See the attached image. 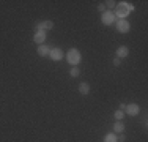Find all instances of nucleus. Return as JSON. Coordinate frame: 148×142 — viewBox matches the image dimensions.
<instances>
[{"mask_svg": "<svg viewBox=\"0 0 148 142\" xmlns=\"http://www.w3.org/2000/svg\"><path fill=\"white\" fill-rule=\"evenodd\" d=\"M115 28H117L120 33H128V32L131 30V24L128 22V19H117Z\"/></svg>", "mask_w": 148, "mask_h": 142, "instance_id": "obj_4", "label": "nucleus"}, {"mask_svg": "<svg viewBox=\"0 0 148 142\" xmlns=\"http://www.w3.org/2000/svg\"><path fill=\"white\" fill-rule=\"evenodd\" d=\"M114 133H125V123L123 122H115L114 123Z\"/></svg>", "mask_w": 148, "mask_h": 142, "instance_id": "obj_12", "label": "nucleus"}, {"mask_svg": "<svg viewBox=\"0 0 148 142\" xmlns=\"http://www.w3.org/2000/svg\"><path fill=\"white\" fill-rule=\"evenodd\" d=\"M49 52H51V48H49L47 44H40V46H38V49H36V54L40 57H47Z\"/></svg>", "mask_w": 148, "mask_h": 142, "instance_id": "obj_9", "label": "nucleus"}, {"mask_svg": "<svg viewBox=\"0 0 148 142\" xmlns=\"http://www.w3.org/2000/svg\"><path fill=\"white\" fill-rule=\"evenodd\" d=\"M131 11H134V5H131L129 2H118L114 13L117 19H126V16H129Z\"/></svg>", "mask_w": 148, "mask_h": 142, "instance_id": "obj_1", "label": "nucleus"}, {"mask_svg": "<svg viewBox=\"0 0 148 142\" xmlns=\"http://www.w3.org/2000/svg\"><path fill=\"white\" fill-rule=\"evenodd\" d=\"M33 41L36 43L38 46H40V44H44V41H46V32H35Z\"/></svg>", "mask_w": 148, "mask_h": 142, "instance_id": "obj_10", "label": "nucleus"}, {"mask_svg": "<svg viewBox=\"0 0 148 142\" xmlns=\"http://www.w3.org/2000/svg\"><path fill=\"white\" fill-rule=\"evenodd\" d=\"M140 112V106L137 104V103H129V104H126V109H125V114H128V115H139Z\"/></svg>", "mask_w": 148, "mask_h": 142, "instance_id": "obj_6", "label": "nucleus"}, {"mask_svg": "<svg viewBox=\"0 0 148 142\" xmlns=\"http://www.w3.org/2000/svg\"><path fill=\"white\" fill-rule=\"evenodd\" d=\"M120 63H121V60L115 57V59H114V66H120Z\"/></svg>", "mask_w": 148, "mask_h": 142, "instance_id": "obj_19", "label": "nucleus"}, {"mask_svg": "<svg viewBox=\"0 0 148 142\" xmlns=\"http://www.w3.org/2000/svg\"><path fill=\"white\" fill-rule=\"evenodd\" d=\"M101 22L104 24V26H112L114 22H117V17H115V13L114 11H104L101 14Z\"/></svg>", "mask_w": 148, "mask_h": 142, "instance_id": "obj_3", "label": "nucleus"}, {"mask_svg": "<svg viewBox=\"0 0 148 142\" xmlns=\"http://www.w3.org/2000/svg\"><path fill=\"white\" fill-rule=\"evenodd\" d=\"M49 57H51V60H54V62H60V60L63 59V51L60 48H51Z\"/></svg>", "mask_w": 148, "mask_h": 142, "instance_id": "obj_7", "label": "nucleus"}, {"mask_svg": "<svg viewBox=\"0 0 148 142\" xmlns=\"http://www.w3.org/2000/svg\"><path fill=\"white\" fill-rule=\"evenodd\" d=\"M79 92H80V95H88L90 93V84L88 82H80L79 84Z\"/></svg>", "mask_w": 148, "mask_h": 142, "instance_id": "obj_11", "label": "nucleus"}, {"mask_svg": "<svg viewBox=\"0 0 148 142\" xmlns=\"http://www.w3.org/2000/svg\"><path fill=\"white\" fill-rule=\"evenodd\" d=\"M114 117L117 119V122H121V120H123V117H125V112H123V111H120V109H118V111H115V112H114Z\"/></svg>", "mask_w": 148, "mask_h": 142, "instance_id": "obj_16", "label": "nucleus"}, {"mask_svg": "<svg viewBox=\"0 0 148 142\" xmlns=\"http://www.w3.org/2000/svg\"><path fill=\"white\" fill-rule=\"evenodd\" d=\"M69 74H71L73 77H79V74H80V70H79V66H73V68L69 70Z\"/></svg>", "mask_w": 148, "mask_h": 142, "instance_id": "obj_15", "label": "nucleus"}, {"mask_svg": "<svg viewBox=\"0 0 148 142\" xmlns=\"http://www.w3.org/2000/svg\"><path fill=\"white\" fill-rule=\"evenodd\" d=\"M66 60H68V63H69V65H73V66H77V65L80 63V60H82V55H80V51H79V49H76V48L69 49V51L66 52Z\"/></svg>", "mask_w": 148, "mask_h": 142, "instance_id": "obj_2", "label": "nucleus"}, {"mask_svg": "<svg viewBox=\"0 0 148 142\" xmlns=\"http://www.w3.org/2000/svg\"><path fill=\"white\" fill-rule=\"evenodd\" d=\"M125 141H126V134L121 133V134L118 136V142H125Z\"/></svg>", "mask_w": 148, "mask_h": 142, "instance_id": "obj_18", "label": "nucleus"}, {"mask_svg": "<svg viewBox=\"0 0 148 142\" xmlns=\"http://www.w3.org/2000/svg\"><path fill=\"white\" fill-rule=\"evenodd\" d=\"M129 55V48L128 46H120V48L117 49V51H115V57H117V59H126V57Z\"/></svg>", "mask_w": 148, "mask_h": 142, "instance_id": "obj_8", "label": "nucleus"}, {"mask_svg": "<svg viewBox=\"0 0 148 142\" xmlns=\"http://www.w3.org/2000/svg\"><path fill=\"white\" fill-rule=\"evenodd\" d=\"M104 142H118V137H117V134L112 131V133H107L104 136Z\"/></svg>", "mask_w": 148, "mask_h": 142, "instance_id": "obj_13", "label": "nucleus"}, {"mask_svg": "<svg viewBox=\"0 0 148 142\" xmlns=\"http://www.w3.org/2000/svg\"><path fill=\"white\" fill-rule=\"evenodd\" d=\"M125 109H126V104H125V103H121V104H120V111L125 112Z\"/></svg>", "mask_w": 148, "mask_h": 142, "instance_id": "obj_20", "label": "nucleus"}, {"mask_svg": "<svg viewBox=\"0 0 148 142\" xmlns=\"http://www.w3.org/2000/svg\"><path fill=\"white\" fill-rule=\"evenodd\" d=\"M98 11H101V13L106 11V5H104V3H99V5H98Z\"/></svg>", "mask_w": 148, "mask_h": 142, "instance_id": "obj_17", "label": "nucleus"}, {"mask_svg": "<svg viewBox=\"0 0 148 142\" xmlns=\"http://www.w3.org/2000/svg\"><path fill=\"white\" fill-rule=\"evenodd\" d=\"M106 8H109V11H114L115 6H117V2L115 0H107V2H104Z\"/></svg>", "mask_w": 148, "mask_h": 142, "instance_id": "obj_14", "label": "nucleus"}, {"mask_svg": "<svg viewBox=\"0 0 148 142\" xmlns=\"http://www.w3.org/2000/svg\"><path fill=\"white\" fill-rule=\"evenodd\" d=\"M54 28V22L52 21H43V22L35 24V32H47Z\"/></svg>", "mask_w": 148, "mask_h": 142, "instance_id": "obj_5", "label": "nucleus"}]
</instances>
